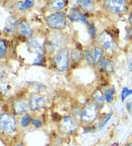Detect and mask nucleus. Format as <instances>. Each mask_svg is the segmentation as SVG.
Segmentation results:
<instances>
[{"mask_svg": "<svg viewBox=\"0 0 132 146\" xmlns=\"http://www.w3.org/2000/svg\"><path fill=\"white\" fill-rule=\"evenodd\" d=\"M16 146H23V143H18Z\"/></svg>", "mask_w": 132, "mask_h": 146, "instance_id": "nucleus-36", "label": "nucleus"}, {"mask_svg": "<svg viewBox=\"0 0 132 146\" xmlns=\"http://www.w3.org/2000/svg\"><path fill=\"white\" fill-rule=\"evenodd\" d=\"M65 5H66V1H60V0H58V1H52L49 8H50V10H53V11H58V10L63 8Z\"/></svg>", "mask_w": 132, "mask_h": 146, "instance_id": "nucleus-16", "label": "nucleus"}, {"mask_svg": "<svg viewBox=\"0 0 132 146\" xmlns=\"http://www.w3.org/2000/svg\"><path fill=\"white\" fill-rule=\"evenodd\" d=\"M89 36H91V38H93V36H96V27L93 25V23H89Z\"/></svg>", "mask_w": 132, "mask_h": 146, "instance_id": "nucleus-28", "label": "nucleus"}, {"mask_svg": "<svg viewBox=\"0 0 132 146\" xmlns=\"http://www.w3.org/2000/svg\"><path fill=\"white\" fill-rule=\"evenodd\" d=\"M17 32L21 36H31L33 33L32 27L30 25V23L27 21H21L19 23V25H17Z\"/></svg>", "mask_w": 132, "mask_h": 146, "instance_id": "nucleus-12", "label": "nucleus"}, {"mask_svg": "<svg viewBox=\"0 0 132 146\" xmlns=\"http://www.w3.org/2000/svg\"><path fill=\"white\" fill-rule=\"evenodd\" d=\"M70 57L73 61L75 62H79L80 60L83 58V54L80 50H77V49H73L70 53Z\"/></svg>", "mask_w": 132, "mask_h": 146, "instance_id": "nucleus-18", "label": "nucleus"}, {"mask_svg": "<svg viewBox=\"0 0 132 146\" xmlns=\"http://www.w3.org/2000/svg\"><path fill=\"white\" fill-rule=\"evenodd\" d=\"M105 5L110 11L115 13H121L125 10V1L123 0H108L105 2Z\"/></svg>", "mask_w": 132, "mask_h": 146, "instance_id": "nucleus-7", "label": "nucleus"}, {"mask_svg": "<svg viewBox=\"0 0 132 146\" xmlns=\"http://www.w3.org/2000/svg\"><path fill=\"white\" fill-rule=\"evenodd\" d=\"M43 106H44V98L40 94H31L30 103H29V107H30L31 111H37V110L43 108Z\"/></svg>", "mask_w": 132, "mask_h": 146, "instance_id": "nucleus-8", "label": "nucleus"}, {"mask_svg": "<svg viewBox=\"0 0 132 146\" xmlns=\"http://www.w3.org/2000/svg\"><path fill=\"white\" fill-rule=\"evenodd\" d=\"M32 123L35 127H41L42 126V122L40 121V120H37V119H34V120L32 121Z\"/></svg>", "mask_w": 132, "mask_h": 146, "instance_id": "nucleus-31", "label": "nucleus"}, {"mask_svg": "<svg viewBox=\"0 0 132 146\" xmlns=\"http://www.w3.org/2000/svg\"><path fill=\"white\" fill-rule=\"evenodd\" d=\"M105 98L107 103H112L114 100V88H109L105 91Z\"/></svg>", "mask_w": 132, "mask_h": 146, "instance_id": "nucleus-20", "label": "nucleus"}, {"mask_svg": "<svg viewBox=\"0 0 132 146\" xmlns=\"http://www.w3.org/2000/svg\"><path fill=\"white\" fill-rule=\"evenodd\" d=\"M76 129V123L73 121V119L70 117H63L61 120V123H60V130L61 132L66 133V134H69V133H72Z\"/></svg>", "mask_w": 132, "mask_h": 146, "instance_id": "nucleus-6", "label": "nucleus"}, {"mask_svg": "<svg viewBox=\"0 0 132 146\" xmlns=\"http://www.w3.org/2000/svg\"><path fill=\"white\" fill-rule=\"evenodd\" d=\"M99 41L103 45V47L106 50H113L114 47V40L112 38V36L108 32H104L100 35L99 36Z\"/></svg>", "mask_w": 132, "mask_h": 146, "instance_id": "nucleus-9", "label": "nucleus"}, {"mask_svg": "<svg viewBox=\"0 0 132 146\" xmlns=\"http://www.w3.org/2000/svg\"><path fill=\"white\" fill-rule=\"evenodd\" d=\"M46 23L51 29L61 30L65 27L66 16L63 12H54L46 17Z\"/></svg>", "mask_w": 132, "mask_h": 146, "instance_id": "nucleus-1", "label": "nucleus"}, {"mask_svg": "<svg viewBox=\"0 0 132 146\" xmlns=\"http://www.w3.org/2000/svg\"><path fill=\"white\" fill-rule=\"evenodd\" d=\"M108 70V72H111V71H113V63L112 62H109L107 65V68H106Z\"/></svg>", "mask_w": 132, "mask_h": 146, "instance_id": "nucleus-32", "label": "nucleus"}, {"mask_svg": "<svg viewBox=\"0 0 132 146\" xmlns=\"http://www.w3.org/2000/svg\"><path fill=\"white\" fill-rule=\"evenodd\" d=\"M69 57H70V53L68 50L63 48L58 51L54 56V64L56 68L60 71L66 70L69 66Z\"/></svg>", "mask_w": 132, "mask_h": 146, "instance_id": "nucleus-2", "label": "nucleus"}, {"mask_svg": "<svg viewBox=\"0 0 132 146\" xmlns=\"http://www.w3.org/2000/svg\"><path fill=\"white\" fill-rule=\"evenodd\" d=\"M93 100L95 104L98 106H104V103L106 102L105 94H103V92L101 90H96L93 94Z\"/></svg>", "mask_w": 132, "mask_h": 146, "instance_id": "nucleus-14", "label": "nucleus"}, {"mask_svg": "<svg viewBox=\"0 0 132 146\" xmlns=\"http://www.w3.org/2000/svg\"><path fill=\"white\" fill-rule=\"evenodd\" d=\"M111 117H112V113L108 114L107 116H106L105 118H104V120H102V121H101V123L99 124V129H102V128L104 127V126H105L106 124H107V122L109 121L110 119H111Z\"/></svg>", "mask_w": 132, "mask_h": 146, "instance_id": "nucleus-26", "label": "nucleus"}, {"mask_svg": "<svg viewBox=\"0 0 132 146\" xmlns=\"http://www.w3.org/2000/svg\"><path fill=\"white\" fill-rule=\"evenodd\" d=\"M130 94H132V89H128V87H124L122 94H121V100H125V98L129 96Z\"/></svg>", "mask_w": 132, "mask_h": 146, "instance_id": "nucleus-25", "label": "nucleus"}, {"mask_svg": "<svg viewBox=\"0 0 132 146\" xmlns=\"http://www.w3.org/2000/svg\"><path fill=\"white\" fill-rule=\"evenodd\" d=\"M99 114V107L96 104H89L83 108L80 115L82 123L89 124L95 121V119L98 117Z\"/></svg>", "mask_w": 132, "mask_h": 146, "instance_id": "nucleus-3", "label": "nucleus"}, {"mask_svg": "<svg viewBox=\"0 0 132 146\" xmlns=\"http://www.w3.org/2000/svg\"><path fill=\"white\" fill-rule=\"evenodd\" d=\"M33 63L35 64V65H41V66H43L44 63H45V59H44V55L41 54V55H37V57L35 58L34 62Z\"/></svg>", "mask_w": 132, "mask_h": 146, "instance_id": "nucleus-24", "label": "nucleus"}, {"mask_svg": "<svg viewBox=\"0 0 132 146\" xmlns=\"http://www.w3.org/2000/svg\"><path fill=\"white\" fill-rule=\"evenodd\" d=\"M99 65H100V70H105V69L107 68V65H108L107 60L104 59V58H102L101 61L99 62Z\"/></svg>", "mask_w": 132, "mask_h": 146, "instance_id": "nucleus-29", "label": "nucleus"}, {"mask_svg": "<svg viewBox=\"0 0 132 146\" xmlns=\"http://www.w3.org/2000/svg\"><path fill=\"white\" fill-rule=\"evenodd\" d=\"M27 46H29L30 49L35 51L37 53V55L43 54V46L41 45V43L39 41H37L35 39H31L30 41L27 42Z\"/></svg>", "mask_w": 132, "mask_h": 146, "instance_id": "nucleus-13", "label": "nucleus"}, {"mask_svg": "<svg viewBox=\"0 0 132 146\" xmlns=\"http://www.w3.org/2000/svg\"><path fill=\"white\" fill-rule=\"evenodd\" d=\"M33 119L31 118L30 115H23L21 119V127H27L30 125V123H32Z\"/></svg>", "mask_w": 132, "mask_h": 146, "instance_id": "nucleus-22", "label": "nucleus"}, {"mask_svg": "<svg viewBox=\"0 0 132 146\" xmlns=\"http://www.w3.org/2000/svg\"><path fill=\"white\" fill-rule=\"evenodd\" d=\"M95 129H96V128L93 127V126H91V127H89V128H85V129H84V133L93 132V131H95Z\"/></svg>", "mask_w": 132, "mask_h": 146, "instance_id": "nucleus-33", "label": "nucleus"}, {"mask_svg": "<svg viewBox=\"0 0 132 146\" xmlns=\"http://www.w3.org/2000/svg\"><path fill=\"white\" fill-rule=\"evenodd\" d=\"M66 41V38L61 33H54L49 36L48 43H47V48L50 52L57 50V49H63L62 47L64 46Z\"/></svg>", "mask_w": 132, "mask_h": 146, "instance_id": "nucleus-5", "label": "nucleus"}, {"mask_svg": "<svg viewBox=\"0 0 132 146\" xmlns=\"http://www.w3.org/2000/svg\"><path fill=\"white\" fill-rule=\"evenodd\" d=\"M126 31H127V35H126V38L128 40L132 39V27H126Z\"/></svg>", "mask_w": 132, "mask_h": 146, "instance_id": "nucleus-30", "label": "nucleus"}, {"mask_svg": "<svg viewBox=\"0 0 132 146\" xmlns=\"http://www.w3.org/2000/svg\"><path fill=\"white\" fill-rule=\"evenodd\" d=\"M78 4L81 5V7H83L84 9H89L93 6V1L91 0H81V1H78Z\"/></svg>", "mask_w": 132, "mask_h": 146, "instance_id": "nucleus-23", "label": "nucleus"}, {"mask_svg": "<svg viewBox=\"0 0 132 146\" xmlns=\"http://www.w3.org/2000/svg\"><path fill=\"white\" fill-rule=\"evenodd\" d=\"M129 21H130V23H131V25H132V11H131V14H130Z\"/></svg>", "mask_w": 132, "mask_h": 146, "instance_id": "nucleus-34", "label": "nucleus"}, {"mask_svg": "<svg viewBox=\"0 0 132 146\" xmlns=\"http://www.w3.org/2000/svg\"><path fill=\"white\" fill-rule=\"evenodd\" d=\"M29 104L25 100H16L15 103L13 104L12 106V110H13V113L15 115H21V114H23V113L27 112V110L29 109Z\"/></svg>", "mask_w": 132, "mask_h": 146, "instance_id": "nucleus-11", "label": "nucleus"}, {"mask_svg": "<svg viewBox=\"0 0 132 146\" xmlns=\"http://www.w3.org/2000/svg\"><path fill=\"white\" fill-rule=\"evenodd\" d=\"M68 18L71 21H80L84 23H87V17H85V15H84L79 9H77V8L70 9V11H69V13H68Z\"/></svg>", "mask_w": 132, "mask_h": 146, "instance_id": "nucleus-10", "label": "nucleus"}, {"mask_svg": "<svg viewBox=\"0 0 132 146\" xmlns=\"http://www.w3.org/2000/svg\"><path fill=\"white\" fill-rule=\"evenodd\" d=\"M84 55H85V58H87V62H89V64H93V55H91V50H85V52H84Z\"/></svg>", "mask_w": 132, "mask_h": 146, "instance_id": "nucleus-27", "label": "nucleus"}, {"mask_svg": "<svg viewBox=\"0 0 132 146\" xmlns=\"http://www.w3.org/2000/svg\"><path fill=\"white\" fill-rule=\"evenodd\" d=\"M127 146H132V143H130V144H128Z\"/></svg>", "mask_w": 132, "mask_h": 146, "instance_id": "nucleus-37", "label": "nucleus"}, {"mask_svg": "<svg viewBox=\"0 0 132 146\" xmlns=\"http://www.w3.org/2000/svg\"><path fill=\"white\" fill-rule=\"evenodd\" d=\"M1 131L5 134L13 133L16 130V120L13 116L9 114H2L0 118Z\"/></svg>", "mask_w": 132, "mask_h": 146, "instance_id": "nucleus-4", "label": "nucleus"}, {"mask_svg": "<svg viewBox=\"0 0 132 146\" xmlns=\"http://www.w3.org/2000/svg\"><path fill=\"white\" fill-rule=\"evenodd\" d=\"M91 55H93V64L98 63L101 61L103 57V49L99 48V47H95V48L91 50Z\"/></svg>", "mask_w": 132, "mask_h": 146, "instance_id": "nucleus-15", "label": "nucleus"}, {"mask_svg": "<svg viewBox=\"0 0 132 146\" xmlns=\"http://www.w3.org/2000/svg\"><path fill=\"white\" fill-rule=\"evenodd\" d=\"M47 146H49V145H47Z\"/></svg>", "mask_w": 132, "mask_h": 146, "instance_id": "nucleus-38", "label": "nucleus"}, {"mask_svg": "<svg viewBox=\"0 0 132 146\" xmlns=\"http://www.w3.org/2000/svg\"><path fill=\"white\" fill-rule=\"evenodd\" d=\"M19 25L18 21H16V19H14V18H9L8 21H6V25H5L4 31L11 33L12 31H13L14 27H15V25Z\"/></svg>", "mask_w": 132, "mask_h": 146, "instance_id": "nucleus-17", "label": "nucleus"}, {"mask_svg": "<svg viewBox=\"0 0 132 146\" xmlns=\"http://www.w3.org/2000/svg\"><path fill=\"white\" fill-rule=\"evenodd\" d=\"M7 44H6V41H4L3 39H1L0 41V57L3 58L6 55L7 53Z\"/></svg>", "mask_w": 132, "mask_h": 146, "instance_id": "nucleus-21", "label": "nucleus"}, {"mask_svg": "<svg viewBox=\"0 0 132 146\" xmlns=\"http://www.w3.org/2000/svg\"><path fill=\"white\" fill-rule=\"evenodd\" d=\"M33 5H34V1H32V0H25V1L18 3V9L19 10H25V9L32 7Z\"/></svg>", "mask_w": 132, "mask_h": 146, "instance_id": "nucleus-19", "label": "nucleus"}, {"mask_svg": "<svg viewBox=\"0 0 132 146\" xmlns=\"http://www.w3.org/2000/svg\"><path fill=\"white\" fill-rule=\"evenodd\" d=\"M127 107H128V110H129V111H130V109H131V103L127 104Z\"/></svg>", "mask_w": 132, "mask_h": 146, "instance_id": "nucleus-35", "label": "nucleus"}]
</instances>
